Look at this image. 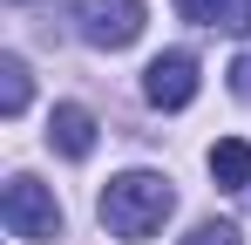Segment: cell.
<instances>
[{
	"mask_svg": "<svg viewBox=\"0 0 251 245\" xmlns=\"http://www.w3.org/2000/svg\"><path fill=\"white\" fill-rule=\"evenodd\" d=\"M176 211V191H170L163 170H123V177H109V191H102V225L116 232V239H150V232H163V218Z\"/></svg>",
	"mask_w": 251,
	"mask_h": 245,
	"instance_id": "obj_1",
	"label": "cell"
},
{
	"mask_svg": "<svg viewBox=\"0 0 251 245\" xmlns=\"http://www.w3.org/2000/svg\"><path fill=\"white\" fill-rule=\"evenodd\" d=\"M0 218H7L14 239H27V245L61 239V204H54V191L34 184V177H7V191H0Z\"/></svg>",
	"mask_w": 251,
	"mask_h": 245,
	"instance_id": "obj_2",
	"label": "cell"
},
{
	"mask_svg": "<svg viewBox=\"0 0 251 245\" xmlns=\"http://www.w3.org/2000/svg\"><path fill=\"white\" fill-rule=\"evenodd\" d=\"M75 28L88 48H129L143 34V0H75Z\"/></svg>",
	"mask_w": 251,
	"mask_h": 245,
	"instance_id": "obj_3",
	"label": "cell"
},
{
	"mask_svg": "<svg viewBox=\"0 0 251 245\" xmlns=\"http://www.w3.org/2000/svg\"><path fill=\"white\" fill-rule=\"evenodd\" d=\"M143 95H150L156 109H183V102L197 95V61H190L183 48H170V55H156V61L143 68Z\"/></svg>",
	"mask_w": 251,
	"mask_h": 245,
	"instance_id": "obj_4",
	"label": "cell"
},
{
	"mask_svg": "<svg viewBox=\"0 0 251 245\" xmlns=\"http://www.w3.org/2000/svg\"><path fill=\"white\" fill-rule=\"evenodd\" d=\"M48 143H54L61 157H88V150H95V116H88L82 102H61V109L48 116Z\"/></svg>",
	"mask_w": 251,
	"mask_h": 245,
	"instance_id": "obj_5",
	"label": "cell"
},
{
	"mask_svg": "<svg viewBox=\"0 0 251 245\" xmlns=\"http://www.w3.org/2000/svg\"><path fill=\"white\" fill-rule=\"evenodd\" d=\"M183 21L197 28H224V34H251V0H176Z\"/></svg>",
	"mask_w": 251,
	"mask_h": 245,
	"instance_id": "obj_6",
	"label": "cell"
},
{
	"mask_svg": "<svg viewBox=\"0 0 251 245\" xmlns=\"http://www.w3.org/2000/svg\"><path fill=\"white\" fill-rule=\"evenodd\" d=\"M210 177H217V191H245V184H251V143H245V136L210 143Z\"/></svg>",
	"mask_w": 251,
	"mask_h": 245,
	"instance_id": "obj_7",
	"label": "cell"
},
{
	"mask_svg": "<svg viewBox=\"0 0 251 245\" xmlns=\"http://www.w3.org/2000/svg\"><path fill=\"white\" fill-rule=\"evenodd\" d=\"M27 109V68L21 55H0V116H21Z\"/></svg>",
	"mask_w": 251,
	"mask_h": 245,
	"instance_id": "obj_8",
	"label": "cell"
},
{
	"mask_svg": "<svg viewBox=\"0 0 251 245\" xmlns=\"http://www.w3.org/2000/svg\"><path fill=\"white\" fill-rule=\"evenodd\" d=\"M183 245H238V225H217V218H210V225H197Z\"/></svg>",
	"mask_w": 251,
	"mask_h": 245,
	"instance_id": "obj_9",
	"label": "cell"
},
{
	"mask_svg": "<svg viewBox=\"0 0 251 245\" xmlns=\"http://www.w3.org/2000/svg\"><path fill=\"white\" fill-rule=\"evenodd\" d=\"M231 95H238V102H251V55H238V61H231Z\"/></svg>",
	"mask_w": 251,
	"mask_h": 245,
	"instance_id": "obj_10",
	"label": "cell"
}]
</instances>
